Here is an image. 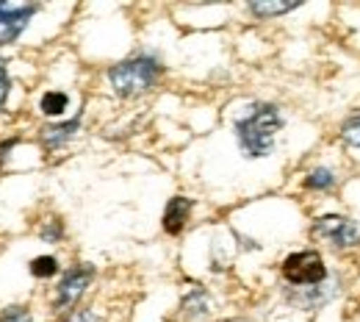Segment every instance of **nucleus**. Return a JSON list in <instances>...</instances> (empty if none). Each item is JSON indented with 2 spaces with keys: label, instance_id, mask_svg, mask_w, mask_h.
<instances>
[{
  "label": "nucleus",
  "instance_id": "nucleus-1",
  "mask_svg": "<svg viewBox=\"0 0 360 322\" xmlns=\"http://www.w3.org/2000/svg\"><path fill=\"white\" fill-rule=\"evenodd\" d=\"M285 120L280 114L277 106L271 103H255L247 109L244 117L236 120V142H238V150L247 156V159H264L274 150V142L277 134L283 131Z\"/></svg>",
  "mask_w": 360,
  "mask_h": 322
},
{
  "label": "nucleus",
  "instance_id": "nucleus-2",
  "mask_svg": "<svg viewBox=\"0 0 360 322\" xmlns=\"http://www.w3.org/2000/svg\"><path fill=\"white\" fill-rule=\"evenodd\" d=\"M161 73H164V67L155 56L139 53V56H131V58L114 64L108 70V81H111V89L120 97H136V94L153 89L158 84Z\"/></svg>",
  "mask_w": 360,
  "mask_h": 322
},
{
  "label": "nucleus",
  "instance_id": "nucleus-3",
  "mask_svg": "<svg viewBox=\"0 0 360 322\" xmlns=\"http://www.w3.org/2000/svg\"><path fill=\"white\" fill-rule=\"evenodd\" d=\"M283 278L297 289H308V286L324 283L330 273L319 250H297L283 261Z\"/></svg>",
  "mask_w": 360,
  "mask_h": 322
},
{
  "label": "nucleus",
  "instance_id": "nucleus-4",
  "mask_svg": "<svg viewBox=\"0 0 360 322\" xmlns=\"http://www.w3.org/2000/svg\"><path fill=\"white\" fill-rule=\"evenodd\" d=\"M311 236L330 244L333 250L338 253H347V250H358L360 247V228L347 220V217H338V214H327V217H319L311 228Z\"/></svg>",
  "mask_w": 360,
  "mask_h": 322
},
{
  "label": "nucleus",
  "instance_id": "nucleus-5",
  "mask_svg": "<svg viewBox=\"0 0 360 322\" xmlns=\"http://www.w3.org/2000/svg\"><path fill=\"white\" fill-rule=\"evenodd\" d=\"M94 280V267L91 264H78V267H70L61 280H58V289H56V297H53V309L56 311H70L75 309V303L84 297V292L89 289V283Z\"/></svg>",
  "mask_w": 360,
  "mask_h": 322
},
{
  "label": "nucleus",
  "instance_id": "nucleus-6",
  "mask_svg": "<svg viewBox=\"0 0 360 322\" xmlns=\"http://www.w3.org/2000/svg\"><path fill=\"white\" fill-rule=\"evenodd\" d=\"M37 14V6H20L0 0V45H11L28 25V20Z\"/></svg>",
  "mask_w": 360,
  "mask_h": 322
},
{
  "label": "nucleus",
  "instance_id": "nucleus-7",
  "mask_svg": "<svg viewBox=\"0 0 360 322\" xmlns=\"http://www.w3.org/2000/svg\"><path fill=\"white\" fill-rule=\"evenodd\" d=\"M327 283V280H324ZM324 283H319V286H308V289H294L291 295H288V300L297 306V309H305V311H314L319 306H324L327 300H333L335 295H338V286H333V289H327Z\"/></svg>",
  "mask_w": 360,
  "mask_h": 322
},
{
  "label": "nucleus",
  "instance_id": "nucleus-8",
  "mask_svg": "<svg viewBox=\"0 0 360 322\" xmlns=\"http://www.w3.org/2000/svg\"><path fill=\"white\" fill-rule=\"evenodd\" d=\"M191 209H194V203L188 197H180V194L172 197L167 203V209H164V230L172 233V236H178L180 230L186 228L188 217H191Z\"/></svg>",
  "mask_w": 360,
  "mask_h": 322
},
{
  "label": "nucleus",
  "instance_id": "nucleus-9",
  "mask_svg": "<svg viewBox=\"0 0 360 322\" xmlns=\"http://www.w3.org/2000/svg\"><path fill=\"white\" fill-rule=\"evenodd\" d=\"M183 317H186V322H208V317H211V300H208L202 286H194L183 297Z\"/></svg>",
  "mask_w": 360,
  "mask_h": 322
},
{
  "label": "nucleus",
  "instance_id": "nucleus-10",
  "mask_svg": "<svg viewBox=\"0 0 360 322\" xmlns=\"http://www.w3.org/2000/svg\"><path fill=\"white\" fill-rule=\"evenodd\" d=\"M78 128H81V117H75V120H70V123L47 125V128H42V144H45L47 150H58V147H64L70 139H75Z\"/></svg>",
  "mask_w": 360,
  "mask_h": 322
},
{
  "label": "nucleus",
  "instance_id": "nucleus-11",
  "mask_svg": "<svg viewBox=\"0 0 360 322\" xmlns=\"http://www.w3.org/2000/svg\"><path fill=\"white\" fill-rule=\"evenodd\" d=\"M294 8H300L297 0H288V3H283V0H261V3H250V11H252L255 17H261V20L283 17V14L294 11Z\"/></svg>",
  "mask_w": 360,
  "mask_h": 322
},
{
  "label": "nucleus",
  "instance_id": "nucleus-12",
  "mask_svg": "<svg viewBox=\"0 0 360 322\" xmlns=\"http://www.w3.org/2000/svg\"><path fill=\"white\" fill-rule=\"evenodd\" d=\"M302 184H305V189H311V192H333L338 186V178H335V173L330 167H316V170H311L305 175Z\"/></svg>",
  "mask_w": 360,
  "mask_h": 322
},
{
  "label": "nucleus",
  "instance_id": "nucleus-13",
  "mask_svg": "<svg viewBox=\"0 0 360 322\" xmlns=\"http://www.w3.org/2000/svg\"><path fill=\"white\" fill-rule=\"evenodd\" d=\"M341 142L347 150L360 153V111L349 114L344 123H341Z\"/></svg>",
  "mask_w": 360,
  "mask_h": 322
},
{
  "label": "nucleus",
  "instance_id": "nucleus-14",
  "mask_svg": "<svg viewBox=\"0 0 360 322\" xmlns=\"http://www.w3.org/2000/svg\"><path fill=\"white\" fill-rule=\"evenodd\" d=\"M67 106H70V97L64 92H58V89L45 92L42 100H39V109H42V114H47V117H61L67 111Z\"/></svg>",
  "mask_w": 360,
  "mask_h": 322
},
{
  "label": "nucleus",
  "instance_id": "nucleus-15",
  "mask_svg": "<svg viewBox=\"0 0 360 322\" xmlns=\"http://www.w3.org/2000/svg\"><path fill=\"white\" fill-rule=\"evenodd\" d=\"M58 273V261L56 256H37L31 261V275L34 278H53Z\"/></svg>",
  "mask_w": 360,
  "mask_h": 322
},
{
  "label": "nucleus",
  "instance_id": "nucleus-16",
  "mask_svg": "<svg viewBox=\"0 0 360 322\" xmlns=\"http://www.w3.org/2000/svg\"><path fill=\"white\" fill-rule=\"evenodd\" d=\"M58 322H103V320H100V314L94 309H78V311L64 314Z\"/></svg>",
  "mask_w": 360,
  "mask_h": 322
},
{
  "label": "nucleus",
  "instance_id": "nucleus-17",
  "mask_svg": "<svg viewBox=\"0 0 360 322\" xmlns=\"http://www.w3.org/2000/svg\"><path fill=\"white\" fill-rule=\"evenodd\" d=\"M39 236H42V239H45V242H58V239H61V236H64V225H61V223H58V220H53V223H50V225H47V228H42V230H39Z\"/></svg>",
  "mask_w": 360,
  "mask_h": 322
},
{
  "label": "nucleus",
  "instance_id": "nucleus-18",
  "mask_svg": "<svg viewBox=\"0 0 360 322\" xmlns=\"http://www.w3.org/2000/svg\"><path fill=\"white\" fill-rule=\"evenodd\" d=\"M8 89H11V81H8L6 64H3V58H0V109L6 106V97H8Z\"/></svg>",
  "mask_w": 360,
  "mask_h": 322
},
{
  "label": "nucleus",
  "instance_id": "nucleus-19",
  "mask_svg": "<svg viewBox=\"0 0 360 322\" xmlns=\"http://www.w3.org/2000/svg\"><path fill=\"white\" fill-rule=\"evenodd\" d=\"M3 322H34V320H31V314L25 309H8Z\"/></svg>",
  "mask_w": 360,
  "mask_h": 322
}]
</instances>
